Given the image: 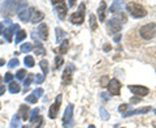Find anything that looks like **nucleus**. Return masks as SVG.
Here are the masks:
<instances>
[{"mask_svg": "<svg viewBox=\"0 0 156 128\" xmlns=\"http://www.w3.org/2000/svg\"><path fill=\"white\" fill-rule=\"evenodd\" d=\"M126 9L129 11V13L133 16L134 18H142L147 14V11L144 9V7L139 3H135V2H130L126 4Z\"/></svg>", "mask_w": 156, "mask_h": 128, "instance_id": "nucleus-1", "label": "nucleus"}, {"mask_svg": "<svg viewBox=\"0 0 156 128\" xmlns=\"http://www.w3.org/2000/svg\"><path fill=\"white\" fill-rule=\"evenodd\" d=\"M139 34L143 39H152L156 37V24H146L139 29Z\"/></svg>", "mask_w": 156, "mask_h": 128, "instance_id": "nucleus-2", "label": "nucleus"}, {"mask_svg": "<svg viewBox=\"0 0 156 128\" xmlns=\"http://www.w3.org/2000/svg\"><path fill=\"white\" fill-rule=\"evenodd\" d=\"M83 21H85V3H82L80 11L74 12L70 16V22L74 24V25H81V24H83Z\"/></svg>", "mask_w": 156, "mask_h": 128, "instance_id": "nucleus-3", "label": "nucleus"}, {"mask_svg": "<svg viewBox=\"0 0 156 128\" xmlns=\"http://www.w3.org/2000/svg\"><path fill=\"white\" fill-rule=\"evenodd\" d=\"M62 126L64 128H72L73 127V105L69 103L66 106V110L62 116Z\"/></svg>", "mask_w": 156, "mask_h": 128, "instance_id": "nucleus-4", "label": "nucleus"}, {"mask_svg": "<svg viewBox=\"0 0 156 128\" xmlns=\"http://www.w3.org/2000/svg\"><path fill=\"white\" fill-rule=\"evenodd\" d=\"M122 22H125V20H120L119 17L112 18L108 22V32L112 34L121 32V29H122Z\"/></svg>", "mask_w": 156, "mask_h": 128, "instance_id": "nucleus-5", "label": "nucleus"}, {"mask_svg": "<svg viewBox=\"0 0 156 128\" xmlns=\"http://www.w3.org/2000/svg\"><path fill=\"white\" fill-rule=\"evenodd\" d=\"M61 98H62V96L58 94V96L56 97L55 103H53V105H51L50 110H48V116H50V119H55V118L57 116L58 111H60V106H61Z\"/></svg>", "mask_w": 156, "mask_h": 128, "instance_id": "nucleus-6", "label": "nucleus"}, {"mask_svg": "<svg viewBox=\"0 0 156 128\" xmlns=\"http://www.w3.org/2000/svg\"><path fill=\"white\" fill-rule=\"evenodd\" d=\"M108 92L111 93L112 96H120V92H121V82L116 78H112V80L108 82Z\"/></svg>", "mask_w": 156, "mask_h": 128, "instance_id": "nucleus-7", "label": "nucleus"}, {"mask_svg": "<svg viewBox=\"0 0 156 128\" xmlns=\"http://www.w3.org/2000/svg\"><path fill=\"white\" fill-rule=\"evenodd\" d=\"M129 90L131 93H134L135 96H139V97H144L150 93L148 88L142 86V85H129Z\"/></svg>", "mask_w": 156, "mask_h": 128, "instance_id": "nucleus-8", "label": "nucleus"}, {"mask_svg": "<svg viewBox=\"0 0 156 128\" xmlns=\"http://www.w3.org/2000/svg\"><path fill=\"white\" fill-rule=\"evenodd\" d=\"M73 71H74V67L70 66L65 68L64 73H62V77H61V82L62 85H69V84L72 82V76H73Z\"/></svg>", "mask_w": 156, "mask_h": 128, "instance_id": "nucleus-9", "label": "nucleus"}, {"mask_svg": "<svg viewBox=\"0 0 156 128\" xmlns=\"http://www.w3.org/2000/svg\"><path fill=\"white\" fill-rule=\"evenodd\" d=\"M52 4H55L56 6V11H57V14H58V17H60L61 20H64L65 18V14H66V11H68V7H66V4L65 2H52Z\"/></svg>", "mask_w": 156, "mask_h": 128, "instance_id": "nucleus-10", "label": "nucleus"}, {"mask_svg": "<svg viewBox=\"0 0 156 128\" xmlns=\"http://www.w3.org/2000/svg\"><path fill=\"white\" fill-rule=\"evenodd\" d=\"M35 11V8H29V9H23V11H21L20 12L17 16H18V18L21 20L22 22H27V21H30L31 20V14H33V12Z\"/></svg>", "mask_w": 156, "mask_h": 128, "instance_id": "nucleus-11", "label": "nucleus"}, {"mask_svg": "<svg viewBox=\"0 0 156 128\" xmlns=\"http://www.w3.org/2000/svg\"><path fill=\"white\" fill-rule=\"evenodd\" d=\"M18 30H20V25H17V24H13L9 29H5L4 30V38L7 39V42H12V36Z\"/></svg>", "mask_w": 156, "mask_h": 128, "instance_id": "nucleus-12", "label": "nucleus"}, {"mask_svg": "<svg viewBox=\"0 0 156 128\" xmlns=\"http://www.w3.org/2000/svg\"><path fill=\"white\" fill-rule=\"evenodd\" d=\"M37 33H38V37L42 39V41H47L48 39V26L46 24H42L39 25L37 29Z\"/></svg>", "mask_w": 156, "mask_h": 128, "instance_id": "nucleus-13", "label": "nucleus"}, {"mask_svg": "<svg viewBox=\"0 0 156 128\" xmlns=\"http://www.w3.org/2000/svg\"><path fill=\"white\" fill-rule=\"evenodd\" d=\"M151 111V107L150 106H146V107H142V109H138V110H133V111H126L125 114H122L124 118H129V116H133V115H136V114H146V112Z\"/></svg>", "mask_w": 156, "mask_h": 128, "instance_id": "nucleus-14", "label": "nucleus"}, {"mask_svg": "<svg viewBox=\"0 0 156 128\" xmlns=\"http://www.w3.org/2000/svg\"><path fill=\"white\" fill-rule=\"evenodd\" d=\"M33 38H34V41H35V47H34V50H35L37 56H38V55L44 56V55H46V50H44V47H43V45H42L41 42H38V41H37L35 36H33Z\"/></svg>", "mask_w": 156, "mask_h": 128, "instance_id": "nucleus-15", "label": "nucleus"}, {"mask_svg": "<svg viewBox=\"0 0 156 128\" xmlns=\"http://www.w3.org/2000/svg\"><path fill=\"white\" fill-rule=\"evenodd\" d=\"M29 111H30L29 106L21 105V106H20V110H18V116L22 118L23 120H26V119H29Z\"/></svg>", "mask_w": 156, "mask_h": 128, "instance_id": "nucleus-16", "label": "nucleus"}, {"mask_svg": "<svg viewBox=\"0 0 156 128\" xmlns=\"http://www.w3.org/2000/svg\"><path fill=\"white\" fill-rule=\"evenodd\" d=\"M44 18V13L41 12V11H34L33 14H31V22L33 24H38V22H41L42 20Z\"/></svg>", "mask_w": 156, "mask_h": 128, "instance_id": "nucleus-17", "label": "nucleus"}, {"mask_svg": "<svg viewBox=\"0 0 156 128\" xmlns=\"http://www.w3.org/2000/svg\"><path fill=\"white\" fill-rule=\"evenodd\" d=\"M105 11H107V4L105 2H101V6L98 8V16H99V21L101 22L105 20Z\"/></svg>", "mask_w": 156, "mask_h": 128, "instance_id": "nucleus-18", "label": "nucleus"}, {"mask_svg": "<svg viewBox=\"0 0 156 128\" xmlns=\"http://www.w3.org/2000/svg\"><path fill=\"white\" fill-rule=\"evenodd\" d=\"M8 90L11 92L12 94H16V93H20V92H21V86H20V84H18V82H14V81H12L11 84H9Z\"/></svg>", "mask_w": 156, "mask_h": 128, "instance_id": "nucleus-19", "label": "nucleus"}, {"mask_svg": "<svg viewBox=\"0 0 156 128\" xmlns=\"http://www.w3.org/2000/svg\"><path fill=\"white\" fill-rule=\"evenodd\" d=\"M56 41H57V43H62V39L65 38V36H66V33L62 30L61 28H56Z\"/></svg>", "mask_w": 156, "mask_h": 128, "instance_id": "nucleus-20", "label": "nucleus"}, {"mask_svg": "<svg viewBox=\"0 0 156 128\" xmlns=\"http://www.w3.org/2000/svg\"><path fill=\"white\" fill-rule=\"evenodd\" d=\"M26 38V30H21V29H20V30L17 32V34H16V38H14V42L16 43H20L22 41V39H25Z\"/></svg>", "mask_w": 156, "mask_h": 128, "instance_id": "nucleus-21", "label": "nucleus"}, {"mask_svg": "<svg viewBox=\"0 0 156 128\" xmlns=\"http://www.w3.org/2000/svg\"><path fill=\"white\" fill-rule=\"evenodd\" d=\"M39 66H41L42 71H43V76H47L48 71H50V68H48V62L46 60V59H43V60L39 62Z\"/></svg>", "mask_w": 156, "mask_h": 128, "instance_id": "nucleus-22", "label": "nucleus"}, {"mask_svg": "<svg viewBox=\"0 0 156 128\" xmlns=\"http://www.w3.org/2000/svg\"><path fill=\"white\" fill-rule=\"evenodd\" d=\"M39 109H34L31 111V116H30V123H33V124H35V123L39 120Z\"/></svg>", "mask_w": 156, "mask_h": 128, "instance_id": "nucleus-23", "label": "nucleus"}, {"mask_svg": "<svg viewBox=\"0 0 156 128\" xmlns=\"http://www.w3.org/2000/svg\"><path fill=\"white\" fill-rule=\"evenodd\" d=\"M20 122H21V119H20L18 114H16L12 118V120H11V128H20V127H21Z\"/></svg>", "mask_w": 156, "mask_h": 128, "instance_id": "nucleus-24", "label": "nucleus"}, {"mask_svg": "<svg viewBox=\"0 0 156 128\" xmlns=\"http://www.w3.org/2000/svg\"><path fill=\"white\" fill-rule=\"evenodd\" d=\"M68 48H69V42L66 41H62V43H61V46L58 47V52L61 54V55H64V54H66L68 52Z\"/></svg>", "mask_w": 156, "mask_h": 128, "instance_id": "nucleus-25", "label": "nucleus"}, {"mask_svg": "<svg viewBox=\"0 0 156 128\" xmlns=\"http://www.w3.org/2000/svg\"><path fill=\"white\" fill-rule=\"evenodd\" d=\"M33 48L34 47H33L31 43L26 42V43H22V45H21V47H20V51H21V52H30Z\"/></svg>", "mask_w": 156, "mask_h": 128, "instance_id": "nucleus-26", "label": "nucleus"}, {"mask_svg": "<svg viewBox=\"0 0 156 128\" xmlns=\"http://www.w3.org/2000/svg\"><path fill=\"white\" fill-rule=\"evenodd\" d=\"M23 63H25V66L27 68H33L34 64H35V60H34L33 56H25V60H23Z\"/></svg>", "mask_w": 156, "mask_h": 128, "instance_id": "nucleus-27", "label": "nucleus"}, {"mask_svg": "<svg viewBox=\"0 0 156 128\" xmlns=\"http://www.w3.org/2000/svg\"><path fill=\"white\" fill-rule=\"evenodd\" d=\"M34 80V75H27V77L25 78V81H23V86H25V92L29 89V86H30L31 81Z\"/></svg>", "mask_w": 156, "mask_h": 128, "instance_id": "nucleus-28", "label": "nucleus"}, {"mask_svg": "<svg viewBox=\"0 0 156 128\" xmlns=\"http://www.w3.org/2000/svg\"><path fill=\"white\" fill-rule=\"evenodd\" d=\"M99 112H100V116H101V119L103 120H108L109 119V114L107 112V110L104 109V107H99Z\"/></svg>", "mask_w": 156, "mask_h": 128, "instance_id": "nucleus-29", "label": "nucleus"}, {"mask_svg": "<svg viewBox=\"0 0 156 128\" xmlns=\"http://www.w3.org/2000/svg\"><path fill=\"white\" fill-rule=\"evenodd\" d=\"M90 25H91V29H92V30H95V29L98 28L95 14H90Z\"/></svg>", "mask_w": 156, "mask_h": 128, "instance_id": "nucleus-30", "label": "nucleus"}, {"mask_svg": "<svg viewBox=\"0 0 156 128\" xmlns=\"http://www.w3.org/2000/svg\"><path fill=\"white\" fill-rule=\"evenodd\" d=\"M16 77H17V80H25V77H26V71L25 70H20L17 73H16Z\"/></svg>", "mask_w": 156, "mask_h": 128, "instance_id": "nucleus-31", "label": "nucleus"}, {"mask_svg": "<svg viewBox=\"0 0 156 128\" xmlns=\"http://www.w3.org/2000/svg\"><path fill=\"white\" fill-rule=\"evenodd\" d=\"M62 63H64V59H62V56H56L55 58V68H56V70H58V68L62 66Z\"/></svg>", "mask_w": 156, "mask_h": 128, "instance_id": "nucleus-32", "label": "nucleus"}, {"mask_svg": "<svg viewBox=\"0 0 156 128\" xmlns=\"http://www.w3.org/2000/svg\"><path fill=\"white\" fill-rule=\"evenodd\" d=\"M18 64H20L18 59H17V58H13V59H11V60H9L8 67H9V68H16V67H18Z\"/></svg>", "mask_w": 156, "mask_h": 128, "instance_id": "nucleus-33", "label": "nucleus"}, {"mask_svg": "<svg viewBox=\"0 0 156 128\" xmlns=\"http://www.w3.org/2000/svg\"><path fill=\"white\" fill-rule=\"evenodd\" d=\"M25 100H26V102H27V103H37V101L39 100V98H37V97L31 93V94H30V96H27V97L25 98Z\"/></svg>", "mask_w": 156, "mask_h": 128, "instance_id": "nucleus-34", "label": "nucleus"}, {"mask_svg": "<svg viewBox=\"0 0 156 128\" xmlns=\"http://www.w3.org/2000/svg\"><path fill=\"white\" fill-rule=\"evenodd\" d=\"M34 81H35V84H43L44 82V76L43 75H37V76H34Z\"/></svg>", "mask_w": 156, "mask_h": 128, "instance_id": "nucleus-35", "label": "nucleus"}, {"mask_svg": "<svg viewBox=\"0 0 156 128\" xmlns=\"http://www.w3.org/2000/svg\"><path fill=\"white\" fill-rule=\"evenodd\" d=\"M119 8L121 9V3H119V2H115V3H113V6L111 7V9H109V11L115 13V12H117V9H119Z\"/></svg>", "mask_w": 156, "mask_h": 128, "instance_id": "nucleus-36", "label": "nucleus"}, {"mask_svg": "<svg viewBox=\"0 0 156 128\" xmlns=\"http://www.w3.org/2000/svg\"><path fill=\"white\" fill-rule=\"evenodd\" d=\"M33 94L37 98H41L43 96V89H42V88H38V89H35V90L33 92Z\"/></svg>", "mask_w": 156, "mask_h": 128, "instance_id": "nucleus-37", "label": "nucleus"}, {"mask_svg": "<svg viewBox=\"0 0 156 128\" xmlns=\"http://www.w3.org/2000/svg\"><path fill=\"white\" fill-rule=\"evenodd\" d=\"M129 109V105H126V103H124V105H121L119 107V112H121V114H125L126 110Z\"/></svg>", "mask_w": 156, "mask_h": 128, "instance_id": "nucleus-38", "label": "nucleus"}, {"mask_svg": "<svg viewBox=\"0 0 156 128\" xmlns=\"http://www.w3.org/2000/svg\"><path fill=\"white\" fill-rule=\"evenodd\" d=\"M12 78H13V75L11 72H7L5 73V76H4V81L5 82H11L12 81Z\"/></svg>", "mask_w": 156, "mask_h": 128, "instance_id": "nucleus-39", "label": "nucleus"}, {"mask_svg": "<svg viewBox=\"0 0 156 128\" xmlns=\"http://www.w3.org/2000/svg\"><path fill=\"white\" fill-rule=\"evenodd\" d=\"M140 100H142V98H138V97H133V98H131V100H130V102H131V103H136V102H139Z\"/></svg>", "mask_w": 156, "mask_h": 128, "instance_id": "nucleus-40", "label": "nucleus"}, {"mask_svg": "<svg viewBox=\"0 0 156 128\" xmlns=\"http://www.w3.org/2000/svg\"><path fill=\"white\" fill-rule=\"evenodd\" d=\"M100 97L103 98V101H108V94H107V93H101Z\"/></svg>", "mask_w": 156, "mask_h": 128, "instance_id": "nucleus-41", "label": "nucleus"}, {"mask_svg": "<svg viewBox=\"0 0 156 128\" xmlns=\"http://www.w3.org/2000/svg\"><path fill=\"white\" fill-rule=\"evenodd\" d=\"M4 92H5V86L0 85V96H3V94H4Z\"/></svg>", "mask_w": 156, "mask_h": 128, "instance_id": "nucleus-42", "label": "nucleus"}, {"mask_svg": "<svg viewBox=\"0 0 156 128\" xmlns=\"http://www.w3.org/2000/svg\"><path fill=\"white\" fill-rule=\"evenodd\" d=\"M120 41H121V34H117L115 37V42H120Z\"/></svg>", "mask_w": 156, "mask_h": 128, "instance_id": "nucleus-43", "label": "nucleus"}, {"mask_svg": "<svg viewBox=\"0 0 156 128\" xmlns=\"http://www.w3.org/2000/svg\"><path fill=\"white\" fill-rule=\"evenodd\" d=\"M4 22H5V24H8V25H13V24H12V21H11V20H9V18H5V21H4Z\"/></svg>", "mask_w": 156, "mask_h": 128, "instance_id": "nucleus-44", "label": "nucleus"}, {"mask_svg": "<svg viewBox=\"0 0 156 128\" xmlns=\"http://www.w3.org/2000/svg\"><path fill=\"white\" fill-rule=\"evenodd\" d=\"M105 47H104V51H109L111 50V46L109 45H104Z\"/></svg>", "mask_w": 156, "mask_h": 128, "instance_id": "nucleus-45", "label": "nucleus"}, {"mask_svg": "<svg viewBox=\"0 0 156 128\" xmlns=\"http://www.w3.org/2000/svg\"><path fill=\"white\" fill-rule=\"evenodd\" d=\"M3 30H4V26H3V24L0 22V36H2V33H3Z\"/></svg>", "mask_w": 156, "mask_h": 128, "instance_id": "nucleus-46", "label": "nucleus"}, {"mask_svg": "<svg viewBox=\"0 0 156 128\" xmlns=\"http://www.w3.org/2000/svg\"><path fill=\"white\" fill-rule=\"evenodd\" d=\"M105 82H107V76H104V77H103V80H101V85H104Z\"/></svg>", "mask_w": 156, "mask_h": 128, "instance_id": "nucleus-47", "label": "nucleus"}, {"mask_svg": "<svg viewBox=\"0 0 156 128\" xmlns=\"http://www.w3.org/2000/svg\"><path fill=\"white\" fill-rule=\"evenodd\" d=\"M68 4H69V7H73V6H74V4H76V2H69Z\"/></svg>", "mask_w": 156, "mask_h": 128, "instance_id": "nucleus-48", "label": "nucleus"}, {"mask_svg": "<svg viewBox=\"0 0 156 128\" xmlns=\"http://www.w3.org/2000/svg\"><path fill=\"white\" fill-rule=\"evenodd\" d=\"M4 63H5V62H4L3 59H0V66H4Z\"/></svg>", "mask_w": 156, "mask_h": 128, "instance_id": "nucleus-49", "label": "nucleus"}, {"mask_svg": "<svg viewBox=\"0 0 156 128\" xmlns=\"http://www.w3.org/2000/svg\"><path fill=\"white\" fill-rule=\"evenodd\" d=\"M89 128H95V126H92V124H91V126H89Z\"/></svg>", "mask_w": 156, "mask_h": 128, "instance_id": "nucleus-50", "label": "nucleus"}, {"mask_svg": "<svg viewBox=\"0 0 156 128\" xmlns=\"http://www.w3.org/2000/svg\"><path fill=\"white\" fill-rule=\"evenodd\" d=\"M22 128H29V127H27V126H25V127H22Z\"/></svg>", "mask_w": 156, "mask_h": 128, "instance_id": "nucleus-51", "label": "nucleus"}, {"mask_svg": "<svg viewBox=\"0 0 156 128\" xmlns=\"http://www.w3.org/2000/svg\"><path fill=\"white\" fill-rule=\"evenodd\" d=\"M2 80H3V78H2V77H0V82H2Z\"/></svg>", "mask_w": 156, "mask_h": 128, "instance_id": "nucleus-52", "label": "nucleus"}, {"mask_svg": "<svg viewBox=\"0 0 156 128\" xmlns=\"http://www.w3.org/2000/svg\"><path fill=\"white\" fill-rule=\"evenodd\" d=\"M0 109H2V103H0Z\"/></svg>", "mask_w": 156, "mask_h": 128, "instance_id": "nucleus-53", "label": "nucleus"}, {"mask_svg": "<svg viewBox=\"0 0 156 128\" xmlns=\"http://www.w3.org/2000/svg\"><path fill=\"white\" fill-rule=\"evenodd\" d=\"M155 114H156V110H155Z\"/></svg>", "mask_w": 156, "mask_h": 128, "instance_id": "nucleus-54", "label": "nucleus"}]
</instances>
